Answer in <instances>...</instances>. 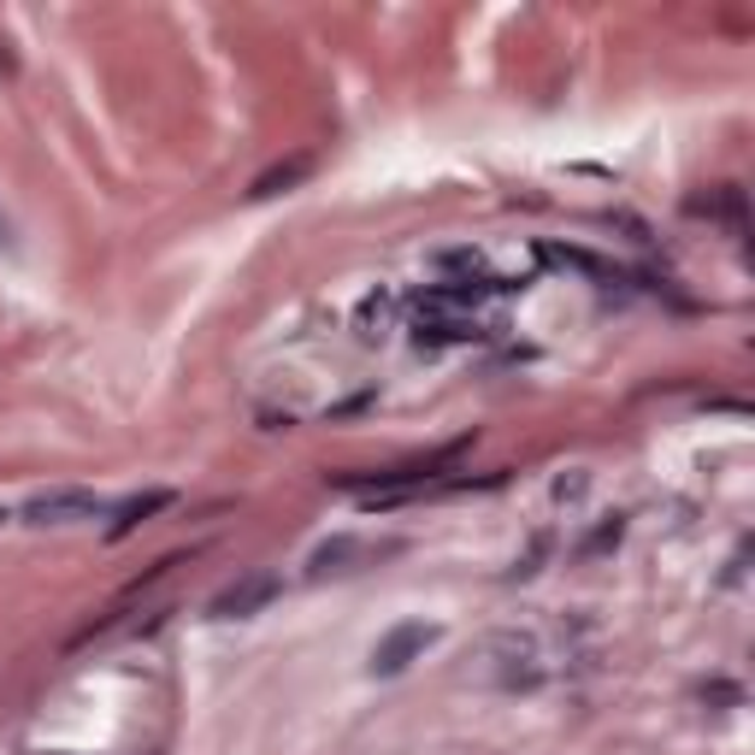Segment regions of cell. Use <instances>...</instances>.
Returning <instances> with one entry per match:
<instances>
[{"label":"cell","mask_w":755,"mask_h":755,"mask_svg":"<svg viewBox=\"0 0 755 755\" xmlns=\"http://www.w3.org/2000/svg\"><path fill=\"white\" fill-rule=\"evenodd\" d=\"M431 643H437V626H425V619H408V626H396L384 643L372 650V673L378 679H396V673H408L413 661H420Z\"/></svg>","instance_id":"1"},{"label":"cell","mask_w":755,"mask_h":755,"mask_svg":"<svg viewBox=\"0 0 755 755\" xmlns=\"http://www.w3.org/2000/svg\"><path fill=\"white\" fill-rule=\"evenodd\" d=\"M278 590H283L278 573H242L236 585H225L219 597H213V619H248V614H260L266 602H278Z\"/></svg>","instance_id":"2"},{"label":"cell","mask_w":755,"mask_h":755,"mask_svg":"<svg viewBox=\"0 0 755 755\" xmlns=\"http://www.w3.org/2000/svg\"><path fill=\"white\" fill-rule=\"evenodd\" d=\"M101 514V496L94 490H42V496H30L24 502V520L30 525H77V520H94Z\"/></svg>","instance_id":"3"},{"label":"cell","mask_w":755,"mask_h":755,"mask_svg":"<svg viewBox=\"0 0 755 755\" xmlns=\"http://www.w3.org/2000/svg\"><path fill=\"white\" fill-rule=\"evenodd\" d=\"M171 502H178L171 490H142V496H130V502H118V508H113V525H106V537H130L137 525H148L154 514H166Z\"/></svg>","instance_id":"4"},{"label":"cell","mask_w":755,"mask_h":755,"mask_svg":"<svg viewBox=\"0 0 755 755\" xmlns=\"http://www.w3.org/2000/svg\"><path fill=\"white\" fill-rule=\"evenodd\" d=\"M413 336L437 348V343H466V336H478V325H472V319H455V313H420Z\"/></svg>","instance_id":"5"},{"label":"cell","mask_w":755,"mask_h":755,"mask_svg":"<svg viewBox=\"0 0 755 755\" xmlns=\"http://www.w3.org/2000/svg\"><path fill=\"white\" fill-rule=\"evenodd\" d=\"M307 171H313V159H307V154H295L290 166H272V171H260L248 195H254V201H266V195H283V189H295V183L307 178Z\"/></svg>","instance_id":"6"},{"label":"cell","mask_w":755,"mask_h":755,"mask_svg":"<svg viewBox=\"0 0 755 755\" xmlns=\"http://www.w3.org/2000/svg\"><path fill=\"white\" fill-rule=\"evenodd\" d=\"M543 260L566 266V272H585V278H614L609 260H597V254H585V248H561V242H543Z\"/></svg>","instance_id":"7"},{"label":"cell","mask_w":755,"mask_h":755,"mask_svg":"<svg viewBox=\"0 0 755 755\" xmlns=\"http://www.w3.org/2000/svg\"><path fill=\"white\" fill-rule=\"evenodd\" d=\"M431 266H437V272H466V278H478V272H484V254H478V248H443V254H431Z\"/></svg>","instance_id":"8"},{"label":"cell","mask_w":755,"mask_h":755,"mask_svg":"<svg viewBox=\"0 0 755 755\" xmlns=\"http://www.w3.org/2000/svg\"><path fill=\"white\" fill-rule=\"evenodd\" d=\"M619 532H626V525L619 520H609V525H597V532L585 537V555H597V549H609V543H619Z\"/></svg>","instance_id":"9"},{"label":"cell","mask_w":755,"mask_h":755,"mask_svg":"<svg viewBox=\"0 0 755 755\" xmlns=\"http://www.w3.org/2000/svg\"><path fill=\"white\" fill-rule=\"evenodd\" d=\"M585 496V472H561L555 478V502H578Z\"/></svg>","instance_id":"10"},{"label":"cell","mask_w":755,"mask_h":755,"mask_svg":"<svg viewBox=\"0 0 755 755\" xmlns=\"http://www.w3.org/2000/svg\"><path fill=\"white\" fill-rule=\"evenodd\" d=\"M703 696H714V703H738V684H703Z\"/></svg>","instance_id":"11"},{"label":"cell","mask_w":755,"mask_h":755,"mask_svg":"<svg viewBox=\"0 0 755 755\" xmlns=\"http://www.w3.org/2000/svg\"><path fill=\"white\" fill-rule=\"evenodd\" d=\"M0 520H7V508H0Z\"/></svg>","instance_id":"12"}]
</instances>
